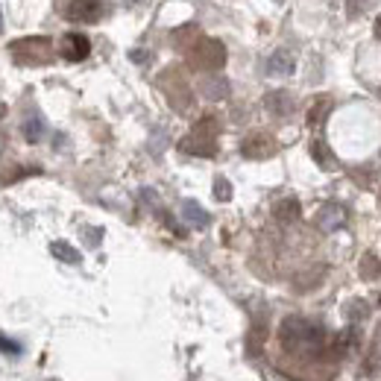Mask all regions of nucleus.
I'll list each match as a JSON object with an SVG mask.
<instances>
[{"label": "nucleus", "instance_id": "obj_9", "mask_svg": "<svg viewBox=\"0 0 381 381\" xmlns=\"http://www.w3.org/2000/svg\"><path fill=\"white\" fill-rule=\"evenodd\" d=\"M293 68H297V59H293L288 50H276L273 56L267 59V73L270 76H290Z\"/></svg>", "mask_w": 381, "mask_h": 381}, {"label": "nucleus", "instance_id": "obj_27", "mask_svg": "<svg viewBox=\"0 0 381 381\" xmlns=\"http://www.w3.org/2000/svg\"><path fill=\"white\" fill-rule=\"evenodd\" d=\"M126 3H138V0H126Z\"/></svg>", "mask_w": 381, "mask_h": 381}, {"label": "nucleus", "instance_id": "obj_10", "mask_svg": "<svg viewBox=\"0 0 381 381\" xmlns=\"http://www.w3.org/2000/svg\"><path fill=\"white\" fill-rule=\"evenodd\" d=\"M299 214H302V205H299V200L297 197H285V200H279L276 205H273V217L279 223H297L299 220Z\"/></svg>", "mask_w": 381, "mask_h": 381}, {"label": "nucleus", "instance_id": "obj_14", "mask_svg": "<svg viewBox=\"0 0 381 381\" xmlns=\"http://www.w3.org/2000/svg\"><path fill=\"white\" fill-rule=\"evenodd\" d=\"M343 314L349 323H364L369 317V305H367V299H349L343 305Z\"/></svg>", "mask_w": 381, "mask_h": 381}, {"label": "nucleus", "instance_id": "obj_23", "mask_svg": "<svg viewBox=\"0 0 381 381\" xmlns=\"http://www.w3.org/2000/svg\"><path fill=\"white\" fill-rule=\"evenodd\" d=\"M214 197L220 200V203H226V200H232V185H229V179H214Z\"/></svg>", "mask_w": 381, "mask_h": 381}, {"label": "nucleus", "instance_id": "obj_18", "mask_svg": "<svg viewBox=\"0 0 381 381\" xmlns=\"http://www.w3.org/2000/svg\"><path fill=\"white\" fill-rule=\"evenodd\" d=\"M311 156L323 170H334V156H332V150L325 147L323 141H314V144H311Z\"/></svg>", "mask_w": 381, "mask_h": 381}, {"label": "nucleus", "instance_id": "obj_20", "mask_svg": "<svg viewBox=\"0 0 381 381\" xmlns=\"http://www.w3.org/2000/svg\"><path fill=\"white\" fill-rule=\"evenodd\" d=\"M194 135H203V138H217V121L214 117H203V121L194 124Z\"/></svg>", "mask_w": 381, "mask_h": 381}, {"label": "nucleus", "instance_id": "obj_3", "mask_svg": "<svg viewBox=\"0 0 381 381\" xmlns=\"http://www.w3.org/2000/svg\"><path fill=\"white\" fill-rule=\"evenodd\" d=\"M65 18L73 24H97L103 18V0H71Z\"/></svg>", "mask_w": 381, "mask_h": 381}, {"label": "nucleus", "instance_id": "obj_25", "mask_svg": "<svg viewBox=\"0 0 381 381\" xmlns=\"http://www.w3.org/2000/svg\"><path fill=\"white\" fill-rule=\"evenodd\" d=\"M373 32H376V38H378V41H381V15H378V18H376V27H373Z\"/></svg>", "mask_w": 381, "mask_h": 381}, {"label": "nucleus", "instance_id": "obj_2", "mask_svg": "<svg viewBox=\"0 0 381 381\" xmlns=\"http://www.w3.org/2000/svg\"><path fill=\"white\" fill-rule=\"evenodd\" d=\"M188 59L197 71H220L226 65V47H223V41L203 36V38H197V45L188 50Z\"/></svg>", "mask_w": 381, "mask_h": 381}, {"label": "nucleus", "instance_id": "obj_28", "mask_svg": "<svg viewBox=\"0 0 381 381\" xmlns=\"http://www.w3.org/2000/svg\"><path fill=\"white\" fill-rule=\"evenodd\" d=\"M378 203H381V194H378Z\"/></svg>", "mask_w": 381, "mask_h": 381}, {"label": "nucleus", "instance_id": "obj_5", "mask_svg": "<svg viewBox=\"0 0 381 381\" xmlns=\"http://www.w3.org/2000/svg\"><path fill=\"white\" fill-rule=\"evenodd\" d=\"M59 50L68 62H82V59H89V53H91V41H89V36H82V32H68V36L62 38Z\"/></svg>", "mask_w": 381, "mask_h": 381}, {"label": "nucleus", "instance_id": "obj_21", "mask_svg": "<svg viewBox=\"0 0 381 381\" xmlns=\"http://www.w3.org/2000/svg\"><path fill=\"white\" fill-rule=\"evenodd\" d=\"M264 340H267V329L258 323L255 329H253V334H249V340H246L249 352H253V355H258V352H261V346H264Z\"/></svg>", "mask_w": 381, "mask_h": 381}, {"label": "nucleus", "instance_id": "obj_17", "mask_svg": "<svg viewBox=\"0 0 381 381\" xmlns=\"http://www.w3.org/2000/svg\"><path fill=\"white\" fill-rule=\"evenodd\" d=\"M182 214H185V220H188L191 226H197V229H203V226H209V214H205L203 209L194 200H188L182 205Z\"/></svg>", "mask_w": 381, "mask_h": 381}, {"label": "nucleus", "instance_id": "obj_16", "mask_svg": "<svg viewBox=\"0 0 381 381\" xmlns=\"http://www.w3.org/2000/svg\"><path fill=\"white\" fill-rule=\"evenodd\" d=\"M323 276H325V267H311L308 273H302V276H297V279H293V288L305 293V290H311L314 285H320V281H323Z\"/></svg>", "mask_w": 381, "mask_h": 381}, {"label": "nucleus", "instance_id": "obj_8", "mask_svg": "<svg viewBox=\"0 0 381 381\" xmlns=\"http://www.w3.org/2000/svg\"><path fill=\"white\" fill-rule=\"evenodd\" d=\"M264 108L270 115H276V117H288L290 112H293V97L288 94V91H270L267 97H264Z\"/></svg>", "mask_w": 381, "mask_h": 381}, {"label": "nucleus", "instance_id": "obj_24", "mask_svg": "<svg viewBox=\"0 0 381 381\" xmlns=\"http://www.w3.org/2000/svg\"><path fill=\"white\" fill-rule=\"evenodd\" d=\"M378 367H381V358H378L376 352H369V355L364 358V364H361V376H376Z\"/></svg>", "mask_w": 381, "mask_h": 381}, {"label": "nucleus", "instance_id": "obj_11", "mask_svg": "<svg viewBox=\"0 0 381 381\" xmlns=\"http://www.w3.org/2000/svg\"><path fill=\"white\" fill-rule=\"evenodd\" d=\"M185 152H194V156H214L217 152V144L211 138H203V135H188V138H182V144H179Z\"/></svg>", "mask_w": 381, "mask_h": 381}, {"label": "nucleus", "instance_id": "obj_6", "mask_svg": "<svg viewBox=\"0 0 381 381\" xmlns=\"http://www.w3.org/2000/svg\"><path fill=\"white\" fill-rule=\"evenodd\" d=\"M314 223H317V229H323V232H334V229H340L346 223V209L337 203H325L317 209V214H314Z\"/></svg>", "mask_w": 381, "mask_h": 381}, {"label": "nucleus", "instance_id": "obj_13", "mask_svg": "<svg viewBox=\"0 0 381 381\" xmlns=\"http://www.w3.org/2000/svg\"><path fill=\"white\" fill-rule=\"evenodd\" d=\"M203 94L209 97V100H223L229 94V82L223 76H209V80H203Z\"/></svg>", "mask_w": 381, "mask_h": 381}, {"label": "nucleus", "instance_id": "obj_26", "mask_svg": "<svg viewBox=\"0 0 381 381\" xmlns=\"http://www.w3.org/2000/svg\"><path fill=\"white\" fill-rule=\"evenodd\" d=\"M376 337H378V340H381V323H378V329H376Z\"/></svg>", "mask_w": 381, "mask_h": 381}, {"label": "nucleus", "instance_id": "obj_22", "mask_svg": "<svg viewBox=\"0 0 381 381\" xmlns=\"http://www.w3.org/2000/svg\"><path fill=\"white\" fill-rule=\"evenodd\" d=\"M53 255L62 258V261H68V264H76V261H80V253H73L68 244H53Z\"/></svg>", "mask_w": 381, "mask_h": 381}, {"label": "nucleus", "instance_id": "obj_1", "mask_svg": "<svg viewBox=\"0 0 381 381\" xmlns=\"http://www.w3.org/2000/svg\"><path fill=\"white\" fill-rule=\"evenodd\" d=\"M279 343L285 346L290 355H308V358H323L329 334L320 323H308L302 317H288L279 329Z\"/></svg>", "mask_w": 381, "mask_h": 381}, {"label": "nucleus", "instance_id": "obj_15", "mask_svg": "<svg viewBox=\"0 0 381 381\" xmlns=\"http://www.w3.org/2000/svg\"><path fill=\"white\" fill-rule=\"evenodd\" d=\"M358 273H361L364 281H376V279H381V261H378V255L367 253V255L361 258V267H358Z\"/></svg>", "mask_w": 381, "mask_h": 381}, {"label": "nucleus", "instance_id": "obj_19", "mask_svg": "<svg viewBox=\"0 0 381 381\" xmlns=\"http://www.w3.org/2000/svg\"><path fill=\"white\" fill-rule=\"evenodd\" d=\"M24 135H27V141H41V135H45V121L41 117H30V121L24 124Z\"/></svg>", "mask_w": 381, "mask_h": 381}, {"label": "nucleus", "instance_id": "obj_12", "mask_svg": "<svg viewBox=\"0 0 381 381\" xmlns=\"http://www.w3.org/2000/svg\"><path fill=\"white\" fill-rule=\"evenodd\" d=\"M332 112V97H317L308 108V126H320Z\"/></svg>", "mask_w": 381, "mask_h": 381}, {"label": "nucleus", "instance_id": "obj_29", "mask_svg": "<svg viewBox=\"0 0 381 381\" xmlns=\"http://www.w3.org/2000/svg\"><path fill=\"white\" fill-rule=\"evenodd\" d=\"M378 305H381V299H378Z\"/></svg>", "mask_w": 381, "mask_h": 381}, {"label": "nucleus", "instance_id": "obj_4", "mask_svg": "<svg viewBox=\"0 0 381 381\" xmlns=\"http://www.w3.org/2000/svg\"><path fill=\"white\" fill-rule=\"evenodd\" d=\"M241 152L246 159H255V161H261V159H270L276 152V141L270 138L267 132H253L249 138H244V144H241Z\"/></svg>", "mask_w": 381, "mask_h": 381}, {"label": "nucleus", "instance_id": "obj_7", "mask_svg": "<svg viewBox=\"0 0 381 381\" xmlns=\"http://www.w3.org/2000/svg\"><path fill=\"white\" fill-rule=\"evenodd\" d=\"M12 50H30V59H27V65L32 62V65H41V62H47L50 56H53V45H50V38H21V41H15L12 45Z\"/></svg>", "mask_w": 381, "mask_h": 381}]
</instances>
